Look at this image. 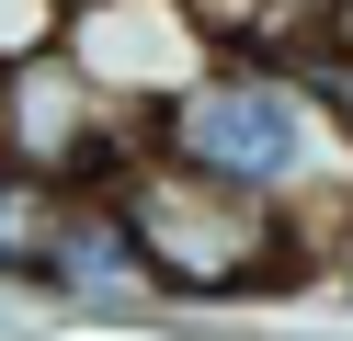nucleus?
Returning a JSON list of instances; mask_svg holds the SVG:
<instances>
[{
	"label": "nucleus",
	"instance_id": "1",
	"mask_svg": "<svg viewBox=\"0 0 353 341\" xmlns=\"http://www.w3.org/2000/svg\"><path fill=\"white\" fill-rule=\"evenodd\" d=\"M148 148H160L171 171L216 182V194H239V205H274V216H296V205H319V194H353L342 125H330L319 91H307L296 68H274V57H216L205 80L148 125Z\"/></svg>",
	"mask_w": 353,
	"mask_h": 341
},
{
	"label": "nucleus",
	"instance_id": "2",
	"mask_svg": "<svg viewBox=\"0 0 353 341\" xmlns=\"http://www.w3.org/2000/svg\"><path fill=\"white\" fill-rule=\"evenodd\" d=\"M114 205H125V227H137V250H148V296H160V318H194V307H262V296L319 285L307 250H296V227H285L274 205L216 194V182L171 171L160 148L114 182Z\"/></svg>",
	"mask_w": 353,
	"mask_h": 341
},
{
	"label": "nucleus",
	"instance_id": "3",
	"mask_svg": "<svg viewBox=\"0 0 353 341\" xmlns=\"http://www.w3.org/2000/svg\"><path fill=\"white\" fill-rule=\"evenodd\" d=\"M0 159L57 194H114L148 159V125L114 114L57 45H34V57H0Z\"/></svg>",
	"mask_w": 353,
	"mask_h": 341
},
{
	"label": "nucleus",
	"instance_id": "4",
	"mask_svg": "<svg viewBox=\"0 0 353 341\" xmlns=\"http://www.w3.org/2000/svg\"><path fill=\"white\" fill-rule=\"evenodd\" d=\"M57 57H69L114 114L160 125V114L216 68V45L194 34L183 0H57Z\"/></svg>",
	"mask_w": 353,
	"mask_h": 341
},
{
	"label": "nucleus",
	"instance_id": "5",
	"mask_svg": "<svg viewBox=\"0 0 353 341\" xmlns=\"http://www.w3.org/2000/svg\"><path fill=\"white\" fill-rule=\"evenodd\" d=\"M34 296H57V307H80V318H160V296H148V250H137V227H125L114 194H80V205H69V227H57Z\"/></svg>",
	"mask_w": 353,
	"mask_h": 341
},
{
	"label": "nucleus",
	"instance_id": "6",
	"mask_svg": "<svg viewBox=\"0 0 353 341\" xmlns=\"http://www.w3.org/2000/svg\"><path fill=\"white\" fill-rule=\"evenodd\" d=\"M69 205L80 194H57V182H34V171L0 159V296L46 285V250H57V227H69Z\"/></svg>",
	"mask_w": 353,
	"mask_h": 341
},
{
	"label": "nucleus",
	"instance_id": "7",
	"mask_svg": "<svg viewBox=\"0 0 353 341\" xmlns=\"http://www.w3.org/2000/svg\"><path fill=\"white\" fill-rule=\"evenodd\" d=\"M319 57L353 68V0H330V12H319Z\"/></svg>",
	"mask_w": 353,
	"mask_h": 341
},
{
	"label": "nucleus",
	"instance_id": "8",
	"mask_svg": "<svg viewBox=\"0 0 353 341\" xmlns=\"http://www.w3.org/2000/svg\"><path fill=\"white\" fill-rule=\"evenodd\" d=\"M330 285H342V296H353V227H342V262H330Z\"/></svg>",
	"mask_w": 353,
	"mask_h": 341
}]
</instances>
